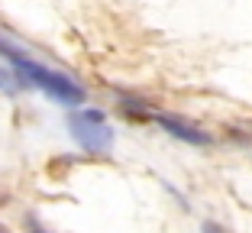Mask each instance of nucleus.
<instances>
[{
  "label": "nucleus",
  "mask_w": 252,
  "mask_h": 233,
  "mask_svg": "<svg viewBox=\"0 0 252 233\" xmlns=\"http://www.w3.org/2000/svg\"><path fill=\"white\" fill-rule=\"evenodd\" d=\"M200 233H230V230H226L223 224H214V220H207V224L200 227Z\"/></svg>",
  "instance_id": "39448f33"
},
{
  "label": "nucleus",
  "mask_w": 252,
  "mask_h": 233,
  "mask_svg": "<svg viewBox=\"0 0 252 233\" xmlns=\"http://www.w3.org/2000/svg\"><path fill=\"white\" fill-rule=\"evenodd\" d=\"M16 88H20V81H13V75H7V71L0 68V91H7V94H13Z\"/></svg>",
  "instance_id": "20e7f679"
},
{
  "label": "nucleus",
  "mask_w": 252,
  "mask_h": 233,
  "mask_svg": "<svg viewBox=\"0 0 252 233\" xmlns=\"http://www.w3.org/2000/svg\"><path fill=\"white\" fill-rule=\"evenodd\" d=\"M0 233H10V230H7V227H3V224H0Z\"/></svg>",
  "instance_id": "423d86ee"
},
{
  "label": "nucleus",
  "mask_w": 252,
  "mask_h": 233,
  "mask_svg": "<svg viewBox=\"0 0 252 233\" xmlns=\"http://www.w3.org/2000/svg\"><path fill=\"white\" fill-rule=\"evenodd\" d=\"M156 123H158V127H162L168 136L181 139V143H191V146H210V133H204L200 127H194V123L181 120V117H171V113H158Z\"/></svg>",
  "instance_id": "7ed1b4c3"
},
{
  "label": "nucleus",
  "mask_w": 252,
  "mask_h": 233,
  "mask_svg": "<svg viewBox=\"0 0 252 233\" xmlns=\"http://www.w3.org/2000/svg\"><path fill=\"white\" fill-rule=\"evenodd\" d=\"M0 55H7V62L16 68V78L36 84L42 94H49V98L59 100V104H81L84 100V88L74 81V78H68V75H62V71H55V68H45V65H39V62H32L30 55H23L20 49H13V45L3 42V39H0Z\"/></svg>",
  "instance_id": "f257e3e1"
},
{
  "label": "nucleus",
  "mask_w": 252,
  "mask_h": 233,
  "mask_svg": "<svg viewBox=\"0 0 252 233\" xmlns=\"http://www.w3.org/2000/svg\"><path fill=\"white\" fill-rule=\"evenodd\" d=\"M68 127H71L74 143L81 146V149H88V152H107L113 146V130L104 123V113H97V110L71 113Z\"/></svg>",
  "instance_id": "f03ea898"
}]
</instances>
